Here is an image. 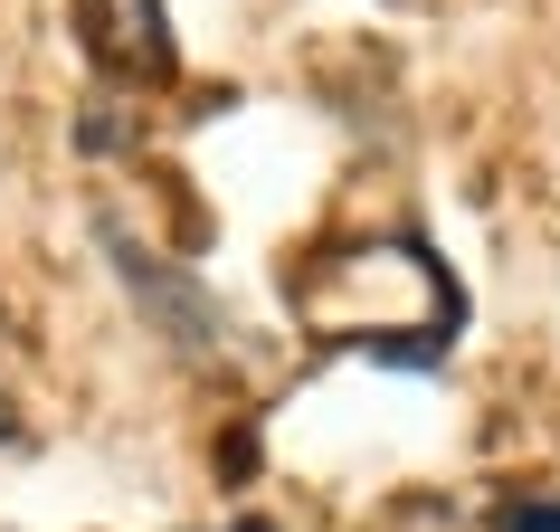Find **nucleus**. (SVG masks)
<instances>
[{
	"instance_id": "1",
	"label": "nucleus",
	"mask_w": 560,
	"mask_h": 532,
	"mask_svg": "<svg viewBox=\"0 0 560 532\" xmlns=\"http://www.w3.org/2000/svg\"><path fill=\"white\" fill-rule=\"evenodd\" d=\"M295 314L352 352L389 361V371H438L446 333L466 314L456 276H446L418 238H381V247H342V257H314L295 276Z\"/></svg>"
},
{
	"instance_id": "2",
	"label": "nucleus",
	"mask_w": 560,
	"mask_h": 532,
	"mask_svg": "<svg viewBox=\"0 0 560 532\" xmlns=\"http://www.w3.org/2000/svg\"><path fill=\"white\" fill-rule=\"evenodd\" d=\"M95 238H105V257H115V276H124V296L143 304L152 324H162V343H172L180 361H229V314H219V304L200 296V286H190V276H180L172 257H152L143 238L133 229H115V219H95Z\"/></svg>"
},
{
	"instance_id": "3",
	"label": "nucleus",
	"mask_w": 560,
	"mask_h": 532,
	"mask_svg": "<svg viewBox=\"0 0 560 532\" xmlns=\"http://www.w3.org/2000/svg\"><path fill=\"white\" fill-rule=\"evenodd\" d=\"M494 532H560V495H523V504H503Z\"/></svg>"
},
{
	"instance_id": "4",
	"label": "nucleus",
	"mask_w": 560,
	"mask_h": 532,
	"mask_svg": "<svg viewBox=\"0 0 560 532\" xmlns=\"http://www.w3.org/2000/svg\"><path fill=\"white\" fill-rule=\"evenodd\" d=\"M30 447V428H20V400H10V381H0V456H20Z\"/></svg>"
},
{
	"instance_id": "5",
	"label": "nucleus",
	"mask_w": 560,
	"mask_h": 532,
	"mask_svg": "<svg viewBox=\"0 0 560 532\" xmlns=\"http://www.w3.org/2000/svg\"><path fill=\"white\" fill-rule=\"evenodd\" d=\"M229 532H276V523H257V513H247V523H229Z\"/></svg>"
}]
</instances>
